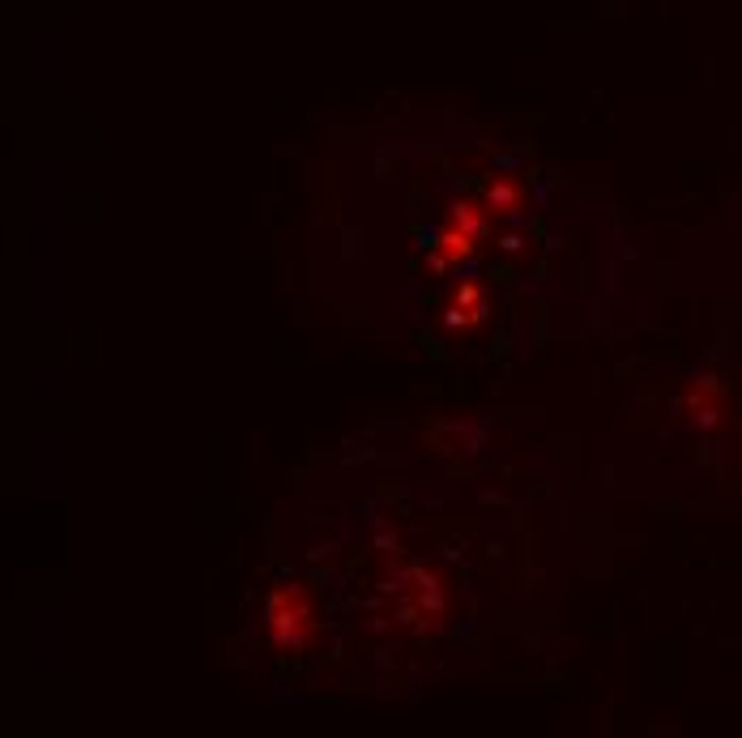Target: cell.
Listing matches in <instances>:
<instances>
[{"mask_svg": "<svg viewBox=\"0 0 742 738\" xmlns=\"http://www.w3.org/2000/svg\"><path fill=\"white\" fill-rule=\"evenodd\" d=\"M483 201L491 205L495 218H517L520 210H525V201H529V193H525V184H520L517 175H495L486 184Z\"/></svg>", "mask_w": 742, "mask_h": 738, "instance_id": "5b68a950", "label": "cell"}, {"mask_svg": "<svg viewBox=\"0 0 742 738\" xmlns=\"http://www.w3.org/2000/svg\"><path fill=\"white\" fill-rule=\"evenodd\" d=\"M525 248V235H504V253H520Z\"/></svg>", "mask_w": 742, "mask_h": 738, "instance_id": "52a82bcc", "label": "cell"}, {"mask_svg": "<svg viewBox=\"0 0 742 738\" xmlns=\"http://www.w3.org/2000/svg\"><path fill=\"white\" fill-rule=\"evenodd\" d=\"M682 415H687V423H696L705 431L717 427L725 418V385L717 376H696L691 388L682 393Z\"/></svg>", "mask_w": 742, "mask_h": 738, "instance_id": "7a4b0ae2", "label": "cell"}, {"mask_svg": "<svg viewBox=\"0 0 742 738\" xmlns=\"http://www.w3.org/2000/svg\"><path fill=\"white\" fill-rule=\"evenodd\" d=\"M491 205L486 201H478V196H461V201H452V210H449V218L444 223L456 226V231H470V235H478L483 239L486 231H491Z\"/></svg>", "mask_w": 742, "mask_h": 738, "instance_id": "8992f818", "label": "cell"}, {"mask_svg": "<svg viewBox=\"0 0 742 738\" xmlns=\"http://www.w3.org/2000/svg\"><path fill=\"white\" fill-rule=\"evenodd\" d=\"M486 312H491V295H486L483 282H461V287H452L449 303H444V321L452 329H478L486 321Z\"/></svg>", "mask_w": 742, "mask_h": 738, "instance_id": "3957f363", "label": "cell"}, {"mask_svg": "<svg viewBox=\"0 0 742 738\" xmlns=\"http://www.w3.org/2000/svg\"><path fill=\"white\" fill-rule=\"evenodd\" d=\"M478 253V235H470V231H456V226L444 223L440 231V239L431 244V269L435 274H444L452 265H465V260H474Z\"/></svg>", "mask_w": 742, "mask_h": 738, "instance_id": "277c9868", "label": "cell"}, {"mask_svg": "<svg viewBox=\"0 0 742 738\" xmlns=\"http://www.w3.org/2000/svg\"><path fill=\"white\" fill-rule=\"evenodd\" d=\"M265 632L282 653H303L321 632L312 589L299 585V580H278L269 589V602H265Z\"/></svg>", "mask_w": 742, "mask_h": 738, "instance_id": "6da1fadb", "label": "cell"}]
</instances>
